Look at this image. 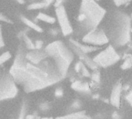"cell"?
I'll list each match as a JSON object with an SVG mask.
<instances>
[{
	"label": "cell",
	"instance_id": "6da1fadb",
	"mask_svg": "<svg viewBox=\"0 0 132 119\" xmlns=\"http://www.w3.org/2000/svg\"><path fill=\"white\" fill-rule=\"evenodd\" d=\"M9 73L26 93L41 90L62 79L52 59L47 58L39 64H33L27 60L22 52L17 54Z\"/></svg>",
	"mask_w": 132,
	"mask_h": 119
},
{
	"label": "cell",
	"instance_id": "7a4b0ae2",
	"mask_svg": "<svg viewBox=\"0 0 132 119\" xmlns=\"http://www.w3.org/2000/svg\"><path fill=\"white\" fill-rule=\"evenodd\" d=\"M131 29L130 17L121 11H114L108 17L104 32L114 47H121L129 42Z\"/></svg>",
	"mask_w": 132,
	"mask_h": 119
},
{
	"label": "cell",
	"instance_id": "3957f363",
	"mask_svg": "<svg viewBox=\"0 0 132 119\" xmlns=\"http://www.w3.org/2000/svg\"><path fill=\"white\" fill-rule=\"evenodd\" d=\"M106 14V11L94 1H83L80 5L77 22L80 32L88 33L97 28ZM86 33V34H87Z\"/></svg>",
	"mask_w": 132,
	"mask_h": 119
},
{
	"label": "cell",
	"instance_id": "277c9868",
	"mask_svg": "<svg viewBox=\"0 0 132 119\" xmlns=\"http://www.w3.org/2000/svg\"><path fill=\"white\" fill-rule=\"evenodd\" d=\"M48 56L53 60L62 79L66 77L68 69L73 62V54L63 42L54 41L45 48Z\"/></svg>",
	"mask_w": 132,
	"mask_h": 119
},
{
	"label": "cell",
	"instance_id": "5b68a950",
	"mask_svg": "<svg viewBox=\"0 0 132 119\" xmlns=\"http://www.w3.org/2000/svg\"><path fill=\"white\" fill-rule=\"evenodd\" d=\"M16 83L11 74L5 73L1 75L0 81V98L2 101L11 99L18 93Z\"/></svg>",
	"mask_w": 132,
	"mask_h": 119
},
{
	"label": "cell",
	"instance_id": "8992f818",
	"mask_svg": "<svg viewBox=\"0 0 132 119\" xmlns=\"http://www.w3.org/2000/svg\"><path fill=\"white\" fill-rule=\"evenodd\" d=\"M120 59L121 57L115 48L112 45H109L105 50L96 55L93 60L97 66L108 67L116 64Z\"/></svg>",
	"mask_w": 132,
	"mask_h": 119
},
{
	"label": "cell",
	"instance_id": "52a82bcc",
	"mask_svg": "<svg viewBox=\"0 0 132 119\" xmlns=\"http://www.w3.org/2000/svg\"><path fill=\"white\" fill-rule=\"evenodd\" d=\"M82 41L85 43L102 46L109 42V39L103 29L96 28L88 33L85 34Z\"/></svg>",
	"mask_w": 132,
	"mask_h": 119
},
{
	"label": "cell",
	"instance_id": "ba28073f",
	"mask_svg": "<svg viewBox=\"0 0 132 119\" xmlns=\"http://www.w3.org/2000/svg\"><path fill=\"white\" fill-rule=\"evenodd\" d=\"M56 14L57 16V19L62 31V33L64 36H68L73 33V27L70 22L67 11L64 6L62 5L57 8H56Z\"/></svg>",
	"mask_w": 132,
	"mask_h": 119
},
{
	"label": "cell",
	"instance_id": "9c48e42d",
	"mask_svg": "<svg viewBox=\"0 0 132 119\" xmlns=\"http://www.w3.org/2000/svg\"><path fill=\"white\" fill-rule=\"evenodd\" d=\"M26 57L28 61L33 64H39L42 63L43 60H46L50 57L46 53V52L42 50H32L26 53Z\"/></svg>",
	"mask_w": 132,
	"mask_h": 119
},
{
	"label": "cell",
	"instance_id": "30bf717a",
	"mask_svg": "<svg viewBox=\"0 0 132 119\" xmlns=\"http://www.w3.org/2000/svg\"><path fill=\"white\" fill-rule=\"evenodd\" d=\"M121 91H122V85L121 83L117 84L111 92L110 101L112 105L114 107L119 108L121 105Z\"/></svg>",
	"mask_w": 132,
	"mask_h": 119
},
{
	"label": "cell",
	"instance_id": "8fae6325",
	"mask_svg": "<svg viewBox=\"0 0 132 119\" xmlns=\"http://www.w3.org/2000/svg\"><path fill=\"white\" fill-rule=\"evenodd\" d=\"M70 46H71V48L73 50V51L79 56L80 59L81 60V62H84V64H85L88 67H90V69L94 70H97V68L98 66L94 63V60H91L90 57H88L87 56L86 53L81 52L79 49H77V47H75V46H73L72 44H70Z\"/></svg>",
	"mask_w": 132,
	"mask_h": 119
},
{
	"label": "cell",
	"instance_id": "7c38bea8",
	"mask_svg": "<svg viewBox=\"0 0 132 119\" xmlns=\"http://www.w3.org/2000/svg\"><path fill=\"white\" fill-rule=\"evenodd\" d=\"M70 44H72L73 46H74L75 47H77V49H79L81 52L84 53H91L94 51H96L98 50V47L96 46H90L88 45H84L82 43H80L79 42L73 40V39H70Z\"/></svg>",
	"mask_w": 132,
	"mask_h": 119
},
{
	"label": "cell",
	"instance_id": "4fadbf2b",
	"mask_svg": "<svg viewBox=\"0 0 132 119\" xmlns=\"http://www.w3.org/2000/svg\"><path fill=\"white\" fill-rule=\"evenodd\" d=\"M56 119H92L90 116H88L85 112H79L72 113L70 115H67L61 117H57Z\"/></svg>",
	"mask_w": 132,
	"mask_h": 119
},
{
	"label": "cell",
	"instance_id": "5bb4252c",
	"mask_svg": "<svg viewBox=\"0 0 132 119\" xmlns=\"http://www.w3.org/2000/svg\"><path fill=\"white\" fill-rule=\"evenodd\" d=\"M71 87L73 90L77 91H88L90 89L88 84L84 83V82H81L80 81H74L72 84Z\"/></svg>",
	"mask_w": 132,
	"mask_h": 119
},
{
	"label": "cell",
	"instance_id": "9a60e30c",
	"mask_svg": "<svg viewBox=\"0 0 132 119\" xmlns=\"http://www.w3.org/2000/svg\"><path fill=\"white\" fill-rule=\"evenodd\" d=\"M21 19H22V22H23L26 25H27L29 27H30V28L33 29L34 30H36V31H37V32H39V33L43 32V29H42L41 27H39L38 25H36V23H34L33 22H32L31 20H29V19H27L26 17L22 16V17H21Z\"/></svg>",
	"mask_w": 132,
	"mask_h": 119
},
{
	"label": "cell",
	"instance_id": "2e32d148",
	"mask_svg": "<svg viewBox=\"0 0 132 119\" xmlns=\"http://www.w3.org/2000/svg\"><path fill=\"white\" fill-rule=\"evenodd\" d=\"M52 1H43V2H35L28 6L29 9H42L44 7L48 6L52 3Z\"/></svg>",
	"mask_w": 132,
	"mask_h": 119
},
{
	"label": "cell",
	"instance_id": "e0dca14e",
	"mask_svg": "<svg viewBox=\"0 0 132 119\" xmlns=\"http://www.w3.org/2000/svg\"><path fill=\"white\" fill-rule=\"evenodd\" d=\"M36 18L39 20H42V21H44L47 23H51V24L54 23L56 21V19L54 17H52V16L46 15L45 13H43V12H39Z\"/></svg>",
	"mask_w": 132,
	"mask_h": 119
},
{
	"label": "cell",
	"instance_id": "ac0fdd59",
	"mask_svg": "<svg viewBox=\"0 0 132 119\" xmlns=\"http://www.w3.org/2000/svg\"><path fill=\"white\" fill-rule=\"evenodd\" d=\"M132 67V55H128V57L126 58V60H125L124 64L121 66V68L123 70H126Z\"/></svg>",
	"mask_w": 132,
	"mask_h": 119
},
{
	"label": "cell",
	"instance_id": "d6986e66",
	"mask_svg": "<svg viewBox=\"0 0 132 119\" xmlns=\"http://www.w3.org/2000/svg\"><path fill=\"white\" fill-rule=\"evenodd\" d=\"M23 39H24V41H25V43H26V46L28 49H29L30 50H35V44L32 43V40L27 36H23Z\"/></svg>",
	"mask_w": 132,
	"mask_h": 119
},
{
	"label": "cell",
	"instance_id": "ffe728a7",
	"mask_svg": "<svg viewBox=\"0 0 132 119\" xmlns=\"http://www.w3.org/2000/svg\"><path fill=\"white\" fill-rule=\"evenodd\" d=\"M11 53H9V52H8V51H6V52H5V53H3L2 54V56H1V57H0V63H1V64H4L5 62H6L7 60H9L10 58H11Z\"/></svg>",
	"mask_w": 132,
	"mask_h": 119
},
{
	"label": "cell",
	"instance_id": "44dd1931",
	"mask_svg": "<svg viewBox=\"0 0 132 119\" xmlns=\"http://www.w3.org/2000/svg\"><path fill=\"white\" fill-rule=\"evenodd\" d=\"M92 79H93V81H94L96 82L100 81V72L98 70H95L92 74Z\"/></svg>",
	"mask_w": 132,
	"mask_h": 119
},
{
	"label": "cell",
	"instance_id": "7402d4cb",
	"mask_svg": "<svg viewBox=\"0 0 132 119\" xmlns=\"http://www.w3.org/2000/svg\"><path fill=\"white\" fill-rule=\"evenodd\" d=\"M81 73L84 76V77H90V72L88 71V70L86 68V67L83 64L82 65V68H81Z\"/></svg>",
	"mask_w": 132,
	"mask_h": 119
},
{
	"label": "cell",
	"instance_id": "603a6c76",
	"mask_svg": "<svg viewBox=\"0 0 132 119\" xmlns=\"http://www.w3.org/2000/svg\"><path fill=\"white\" fill-rule=\"evenodd\" d=\"M82 65H83V63L81 62V61H80V62H78L77 64H76V65H75V70L77 71V72H80V71H81V68H82Z\"/></svg>",
	"mask_w": 132,
	"mask_h": 119
},
{
	"label": "cell",
	"instance_id": "cb8c5ba5",
	"mask_svg": "<svg viewBox=\"0 0 132 119\" xmlns=\"http://www.w3.org/2000/svg\"><path fill=\"white\" fill-rule=\"evenodd\" d=\"M25 113H26V109H25V107L23 106L22 110H21V112L19 114V118L18 119H26V115H25Z\"/></svg>",
	"mask_w": 132,
	"mask_h": 119
},
{
	"label": "cell",
	"instance_id": "d4e9b609",
	"mask_svg": "<svg viewBox=\"0 0 132 119\" xmlns=\"http://www.w3.org/2000/svg\"><path fill=\"white\" fill-rule=\"evenodd\" d=\"M43 42L40 41V40H37L36 41V43H35V48L36 50H41L42 46H43Z\"/></svg>",
	"mask_w": 132,
	"mask_h": 119
},
{
	"label": "cell",
	"instance_id": "484cf974",
	"mask_svg": "<svg viewBox=\"0 0 132 119\" xmlns=\"http://www.w3.org/2000/svg\"><path fill=\"white\" fill-rule=\"evenodd\" d=\"M126 100L132 106V91H131L126 96Z\"/></svg>",
	"mask_w": 132,
	"mask_h": 119
},
{
	"label": "cell",
	"instance_id": "4316f807",
	"mask_svg": "<svg viewBox=\"0 0 132 119\" xmlns=\"http://www.w3.org/2000/svg\"><path fill=\"white\" fill-rule=\"evenodd\" d=\"M63 90H62V89L58 88V89H56V91H55V95H56V97H60V96H62V95H63Z\"/></svg>",
	"mask_w": 132,
	"mask_h": 119
},
{
	"label": "cell",
	"instance_id": "83f0119b",
	"mask_svg": "<svg viewBox=\"0 0 132 119\" xmlns=\"http://www.w3.org/2000/svg\"><path fill=\"white\" fill-rule=\"evenodd\" d=\"M126 2H125V1H115V2H114V3L116 4L117 6H120L121 5L125 4Z\"/></svg>",
	"mask_w": 132,
	"mask_h": 119
},
{
	"label": "cell",
	"instance_id": "f1b7e54d",
	"mask_svg": "<svg viewBox=\"0 0 132 119\" xmlns=\"http://www.w3.org/2000/svg\"><path fill=\"white\" fill-rule=\"evenodd\" d=\"M4 46V42H3V36H2V33L1 32V47H3Z\"/></svg>",
	"mask_w": 132,
	"mask_h": 119
},
{
	"label": "cell",
	"instance_id": "f546056e",
	"mask_svg": "<svg viewBox=\"0 0 132 119\" xmlns=\"http://www.w3.org/2000/svg\"><path fill=\"white\" fill-rule=\"evenodd\" d=\"M26 119H34V116H33V115H26Z\"/></svg>",
	"mask_w": 132,
	"mask_h": 119
},
{
	"label": "cell",
	"instance_id": "4dcf8cb0",
	"mask_svg": "<svg viewBox=\"0 0 132 119\" xmlns=\"http://www.w3.org/2000/svg\"><path fill=\"white\" fill-rule=\"evenodd\" d=\"M18 2H19V3H24L25 2H23V1H18Z\"/></svg>",
	"mask_w": 132,
	"mask_h": 119
},
{
	"label": "cell",
	"instance_id": "1f68e13d",
	"mask_svg": "<svg viewBox=\"0 0 132 119\" xmlns=\"http://www.w3.org/2000/svg\"><path fill=\"white\" fill-rule=\"evenodd\" d=\"M41 119H48V118H41Z\"/></svg>",
	"mask_w": 132,
	"mask_h": 119
},
{
	"label": "cell",
	"instance_id": "d6a6232c",
	"mask_svg": "<svg viewBox=\"0 0 132 119\" xmlns=\"http://www.w3.org/2000/svg\"><path fill=\"white\" fill-rule=\"evenodd\" d=\"M131 32H132V29H131Z\"/></svg>",
	"mask_w": 132,
	"mask_h": 119
}]
</instances>
